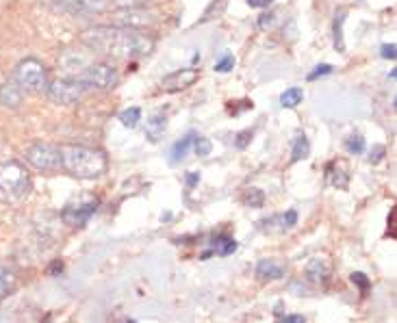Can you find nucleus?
Returning a JSON list of instances; mask_svg holds the SVG:
<instances>
[{"label":"nucleus","mask_w":397,"mask_h":323,"mask_svg":"<svg viewBox=\"0 0 397 323\" xmlns=\"http://www.w3.org/2000/svg\"><path fill=\"white\" fill-rule=\"evenodd\" d=\"M250 7H269L272 0H247Z\"/></svg>","instance_id":"39"},{"label":"nucleus","mask_w":397,"mask_h":323,"mask_svg":"<svg viewBox=\"0 0 397 323\" xmlns=\"http://www.w3.org/2000/svg\"><path fill=\"white\" fill-rule=\"evenodd\" d=\"M304 98V92L300 90V87H291V90H287L283 96H281V105L285 109H296L300 102Z\"/></svg>","instance_id":"21"},{"label":"nucleus","mask_w":397,"mask_h":323,"mask_svg":"<svg viewBox=\"0 0 397 323\" xmlns=\"http://www.w3.org/2000/svg\"><path fill=\"white\" fill-rule=\"evenodd\" d=\"M85 92H87V87L77 76L57 79V81L48 83V87H46L48 98L52 102H57V105H63V107L77 105V102L85 96Z\"/></svg>","instance_id":"6"},{"label":"nucleus","mask_w":397,"mask_h":323,"mask_svg":"<svg viewBox=\"0 0 397 323\" xmlns=\"http://www.w3.org/2000/svg\"><path fill=\"white\" fill-rule=\"evenodd\" d=\"M117 9H141L148 0H109Z\"/></svg>","instance_id":"29"},{"label":"nucleus","mask_w":397,"mask_h":323,"mask_svg":"<svg viewBox=\"0 0 397 323\" xmlns=\"http://www.w3.org/2000/svg\"><path fill=\"white\" fill-rule=\"evenodd\" d=\"M74 13H100L109 7V0H63Z\"/></svg>","instance_id":"15"},{"label":"nucleus","mask_w":397,"mask_h":323,"mask_svg":"<svg viewBox=\"0 0 397 323\" xmlns=\"http://www.w3.org/2000/svg\"><path fill=\"white\" fill-rule=\"evenodd\" d=\"M349 280H352V284H354V286H358L363 293H367V291L371 289V280L363 271H354V273L349 275Z\"/></svg>","instance_id":"26"},{"label":"nucleus","mask_w":397,"mask_h":323,"mask_svg":"<svg viewBox=\"0 0 397 323\" xmlns=\"http://www.w3.org/2000/svg\"><path fill=\"white\" fill-rule=\"evenodd\" d=\"M281 323H306L304 315H287Z\"/></svg>","instance_id":"36"},{"label":"nucleus","mask_w":397,"mask_h":323,"mask_svg":"<svg viewBox=\"0 0 397 323\" xmlns=\"http://www.w3.org/2000/svg\"><path fill=\"white\" fill-rule=\"evenodd\" d=\"M269 24H274V13H263L261 20H258V26H261V28H267Z\"/></svg>","instance_id":"35"},{"label":"nucleus","mask_w":397,"mask_h":323,"mask_svg":"<svg viewBox=\"0 0 397 323\" xmlns=\"http://www.w3.org/2000/svg\"><path fill=\"white\" fill-rule=\"evenodd\" d=\"M59 150H61V169L70 171L74 178L94 180L107 171L105 152L87 145H59Z\"/></svg>","instance_id":"2"},{"label":"nucleus","mask_w":397,"mask_h":323,"mask_svg":"<svg viewBox=\"0 0 397 323\" xmlns=\"http://www.w3.org/2000/svg\"><path fill=\"white\" fill-rule=\"evenodd\" d=\"M385 145H376V150H371V156H369V160L371 163H380L382 160V156H385Z\"/></svg>","instance_id":"34"},{"label":"nucleus","mask_w":397,"mask_h":323,"mask_svg":"<svg viewBox=\"0 0 397 323\" xmlns=\"http://www.w3.org/2000/svg\"><path fill=\"white\" fill-rule=\"evenodd\" d=\"M345 148H347L349 154H363L365 152V139L360 135H352L345 141Z\"/></svg>","instance_id":"24"},{"label":"nucleus","mask_w":397,"mask_h":323,"mask_svg":"<svg viewBox=\"0 0 397 323\" xmlns=\"http://www.w3.org/2000/svg\"><path fill=\"white\" fill-rule=\"evenodd\" d=\"M152 22L150 13H145L141 9H120L117 13V24L115 26H126V28H139L141 26H148Z\"/></svg>","instance_id":"11"},{"label":"nucleus","mask_w":397,"mask_h":323,"mask_svg":"<svg viewBox=\"0 0 397 323\" xmlns=\"http://www.w3.org/2000/svg\"><path fill=\"white\" fill-rule=\"evenodd\" d=\"M250 141H252V130H241V133L234 135V148L237 150H245Z\"/></svg>","instance_id":"28"},{"label":"nucleus","mask_w":397,"mask_h":323,"mask_svg":"<svg viewBox=\"0 0 397 323\" xmlns=\"http://www.w3.org/2000/svg\"><path fill=\"white\" fill-rule=\"evenodd\" d=\"M382 56L385 59H395V43H387V46H382Z\"/></svg>","instance_id":"38"},{"label":"nucleus","mask_w":397,"mask_h":323,"mask_svg":"<svg viewBox=\"0 0 397 323\" xmlns=\"http://www.w3.org/2000/svg\"><path fill=\"white\" fill-rule=\"evenodd\" d=\"M343 20H345V11H341V13H336V24H334V46H336V50H343V39H341V24H343Z\"/></svg>","instance_id":"27"},{"label":"nucleus","mask_w":397,"mask_h":323,"mask_svg":"<svg viewBox=\"0 0 397 323\" xmlns=\"http://www.w3.org/2000/svg\"><path fill=\"white\" fill-rule=\"evenodd\" d=\"M241 202L245 204V207H250V209H261L263 204H265V194H263L261 189H256V187H250V189L243 191Z\"/></svg>","instance_id":"20"},{"label":"nucleus","mask_w":397,"mask_h":323,"mask_svg":"<svg viewBox=\"0 0 397 323\" xmlns=\"http://www.w3.org/2000/svg\"><path fill=\"white\" fill-rule=\"evenodd\" d=\"M22 100H24V92L13 79H9L7 83L0 85V107L3 109L16 111L22 107Z\"/></svg>","instance_id":"10"},{"label":"nucleus","mask_w":397,"mask_h":323,"mask_svg":"<svg viewBox=\"0 0 397 323\" xmlns=\"http://www.w3.org/2000/svg\"><path fill=\"white\" fill-rule=\"evenodd\" d=\"M200 79V70L196 67H185V70H176L172 72L170 76H165L161 81V87H163L165 92H183L187 87H191L196 81Z\"/></svg>","instance_id":"9"},{"label":"nucleus","mask_w":397,"mask_h":323,"mask_svg":"<svg viewBox=\"0 0 397 323\" xmlns=\"http://www.w3.org/2000/svg\"><path fill=\"white\" fill-rule=\"evenodd\" d=\"M13 282H16V278H13V271H11L9 267H5L3 262H0V298H3L7 291H11Z\"/></svg>","instance_id":"23"},{"label":"nucleus","mask_w":397,"mask_h":323,"mask_svg":"<svg viewBox=\"0 0 397 323\" xmlns=\"http://www.w3.org/2000/svg\"><path fill=\"white\" fill-rule=\"evenodd\" d=\"M31 194V174L18 163L7 160L0 163V202L3 204H20Z\"/></svg>","instance_id":"3"},{"label":"nucleus","mask_w":397,"mask_h":323,"mask_svg":"<svg viewBox=\"0 0 397 323\" xmlns=\"http://www.w3.org/2000/svg\"><path fill=\"white\" fill-rule=\"evenodd\" d=\"M330 72H332V65H328V63L317 65V67H315V72H311V74H308V81H317L319 76H326V74H330Z\"/></svg>","instance_id":"31"},{"label":"nucleus","mask_w":397,"mask_h":323,"mask_svg":"<svg viewBox=\"0 0 397 323\" xmlns=\"http://www.w3.org/2000/svg\"><path fill=\"white\" fill-rule=\"evenodd\" d=\"M196 135L194 133H189L187 137H183L181 141H176L174 143V148H172V163H179V160H183L191 148V143H194Z\"/></svg>","instance_id":"19"},{"label":"nucleus","mask_w":397,"mask_h":323,"mask_svg":"<svg viewBox=\"0 0 397 323\" xmlns=\"http://www.w3.org/2000/svg\"><path fill=\"white\" fill-rule=\"evenodd\" d=\"M126 323H137V321H132V319H128V321H126Z\"/></svg>","instance_id":"41"},{"label":"nucleus","mask_w":397,"mask_h":323,"mask_svg":"<svg viewBox=\"0 0 397 323\" xmlns=\"http://www.w3.org/2000/svg\"><path fill=\"white\" fill-rule=\"evenodd\" d=\"M283 226L285 228H293V226H298V211H287L285 215H283Z\"/></svg>","instance_id":"32"},{"label":"nucleus","mask_w":397,"mask_h":323,"mask_svg":"<svg viewBox=\"0 0 397 323\" xmlns=\"http://www.w3.org/2000/svg\"><path fill=\"white\" fill-rule=\"evenodd\" d=\"M120 122L126 126V128H137V124L141 122V109L139 107H132V109H126L120 113Z\"/></svg>","instance_id":"22"},{"label":"nucleus","mask_w":397,"mask_h":323,"mask_svg":"<svg viewBox=\"0 0 397 323\" xmlns=\"http://www.w3.org/2000/svg\"><path fill=\"white\" fill-rule=\"evenodd\" d=\"M63 269H65L63 260H52V265L48 267V273H50L52 278H57V275H61V273H63Z\"/></svg>","instance_id":"33"},{"label":"nucleus","mask_w":397,"mask_h":323,"mask_svg":"<svg viewBox=\"0 0 397 323\" xmlns=\"http://www.w3.org/2000/svg\"><path fill=\"white\" fill-rule=\"evenodd\" d=\"M77 79L87 87V90H98V92H109L120 81V74L117 70L109 63H87L85 67H81V72H77Z\"/></svg>","instance_id":"5"},{"label":"nucleus","mask_w":397,"mask_h":323,"mask_svg":"<svg viewBox=\"0 0 397 323\" xmlns=\"http://www.w3.org/2000/svg\"><path fill=\"white\" fill-rule=\"evenodd\" d=\"M200 183V174L198 171H189L187 174V187H196Z\"/></svg>","instance_id":"37"},{"label":"nucleus","mask_w":397,"mask_h":323,"mask_svg":"<svg viewBox=\"0 0 397 323\" xmlns=\"http://www.w3.org/2000/svg\"><path fill=\"white\" fill-rule=\"evenodd\" d=\"M330 278V262L326 258H313L306 265V280L313 284H321Z\"/></svg>","instance_id":"13"},{"label":"nucleus","mask_w":397,"mask_h":323,"mask_svg":"<svg viewBox=\"0 0 397 323\" xmlns=\"http://www.w3.org/2000/svg\"><path fill=\"white\" fill-rule=\"evenodd\" d=\"M232 65H234V56L232 54H226L224 59H219V61L215 63V72H230L232 70Z\"/></svg>","instance_id":"30"},{"label":"nucleus","mask_w":397,"mask_h":323,"mask_svg":"<svg viewBox=\"0 0 397 323\" xmlns=\"http://www.w3.org/2000/svg\"><path fill=\"white\" fill-rule=\"evenodd\" d=\"M13 81H16L24 94H41L48 87V70L39 59H22L13 72Z\"/></svg>","instance_id":"4"},{"label":"nucleus","mask_w":397,"mask_h":323,"mask_svg":"<svg viewBox=\"0 0 397 323\" xmlns=\"http://www.w3.org/2000/svg\"><path fill=\"white\" fill-rule=\"evenodd\" d=\"M81 41L92 52L111 59H141L154 50L150 35L126 26H92L81 33Z\"/></svg>","instance_id":"1"},{"label":"nucleus","mask_w":397,"mask_h":323,"mask_svg":"<svg viewBox=\"0 0 397 323\" xmlns=\"http://www.w3.org/2000/svg\"><path fill=\"white\" fill-rule=\"evenodd\" d=\"M308 152H311V145H308V139L304 133H300L293 141V150H291V163H298V160L306 158Z\"/></svg>","instance_id":"17"},{"label":"nucleus","mask_w":397,"mask_h":323,"mask_svg":"<svg viewBox=\"0 0 397 323\" xmlns=\"http://www.w3.org/2000/svg\"><path fill=\"white\" fill-rule=\"evenodd\" d=\"M194 150H196L198 156H209L211 150H213V143L207 137H196L194 139Z\"/></svg>","instance_id":"25"},{"label":"nucleus","mask_w":397,"mask_h":323,"mask_svg":"<svg viewBox=\"0 0 397 323\" xmlns=\"http://www.w3.org/2000/svg\"><path fill=\"white\" fill-rule=\"evenodd\" d=\"M237 247H239L237 241L226 237V234H222V237H217V241H215V245H213V252H215L217 256H230V254L237 252Z\"/></svg>","instance_id":"18"},{"label":"nucleus","mask_w":397,"mask_h":323,"mask_svg":"<svg viewBox=\"0 0 397 323\" xmlns=\"http://www.w3.org/2000/svg\"><path fill=\"white\" fill-rule=\"evenodd\" d=\"M211 256H215V252H213V249H207V252L200 254V260H209Z\"/></svg>","instance_id":"40"},{"label":"nucleus","mask_w":397,"mask_h":323,"mask_svg":"<svg viewBox=\"0 0 397 323\" xmlns=\"http://www.w3.org/2000/svg\"><path fill=\"white\" fill-rule=\"evenodd\" d=\"M326 180H328L330 187L345 191L349 187V176L343 169V163H339V160H332V163H328V167H326Z\"/></svg>","instance_id":"14"},{"label":"nucleus","mask_w":397,"mask_h":323,"mask_svg":"<svg viewBox=\"0 0 397 323\" xmlns=\"http://www.w3.org/2000/svg\"><path fill=\"white\" fill-rule=\"evenodd\" d=\"M165 126H167V117L159 113V115L150 117L148 126H145V135H148L150 141H159L161 137H163V133H165Z\"/></svg>","instance_id":"16"},{"label":"nucleus","mask_w":397,"mask_h":323,"mask_svg":"<svg viewBox=\"0 0 397 323\" xmlns=\"http://www.w3.org/2000/svg\"><path fill=\"white\" fill-rule=\"evenodd\" d=\"M98 211V200H90V202H79V204H68L61 213V219L68 226H85L90 222V217Z\"/></svg>","instance_id":"8"},{"label":"nucleus","mask_w":397,"mask_h":323,"mask_svg":"<svg viewBox=\"0 0 397 323\" xmlns=\"http://www.w3.org/2000/svg\"><path fill=\"white\" fill-rule=\"evenodd\" d=\"M26 160L39 171H59L61 169V150L59 145L37 141L31 148H26Z\"/></svg>","instance_id":"7"},{"label":"nucleus","mask_w":397,"mask_h":323,"mask_svg":"<svg viewBox=\"0 0 397 323\" xmlns=\"http://www.w3.org/2000/svg\"><path fill=\"white\" fill-rule=\"evenodd\" d=\"M285 273L287 271L281 262H276L272 258H261L254 267V275L258 278V280H283Z\"/></svg>","instance_id":"12"}]
</instances>
